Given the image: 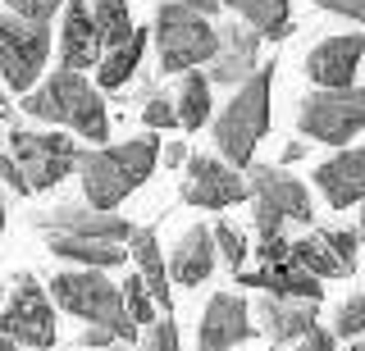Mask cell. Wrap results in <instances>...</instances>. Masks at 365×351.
Wrapping results in <instances>:
<instances>
[{
    "label": "cell",
    "instance_id": "6da1fadb",
    "mask_svg": "<svg viewBox=\"0 0 365 351\" xmlns=\"http://www.w3.org/2000/svg\"><path fill=\"white\" fill-rule=\"evenodd\" d=\"M155 137H133L119 146H96V151L78 155V174H83V197L91 210H119L137 187L151 178L155 169Z\"/></svg>",
    "mask_w": 365,
    "mask_h": 351
},
{
    "label": "cell",
    "instance_id": "7a4b0ae2",
    "mask_svg": "<svg viewBox=\"0 0 365 351\" xmlns=\"http://www.w3.org/2000/svg\"><path fill=\"white\" fill-rule=\"evenodd\" d=\"M23 110L41 123H60V128L83 132L87 142H106L110 137V115H106V100L101 92L87 83L83 73L60 69L46 78V87L23 96Z\"/></svg>",
    "mask_w": 365,
    "mask_h": 351
},
{
    "label": "cell",
    "instance_id": "3957f363",
    "mask_svg": "<svg viewBox=\"0 0 365 351\" xmlns=\"http://www.w3.org/2000/svg\"><path fill=\"white\" fill-rule=\"evenodd\" d=\"M269 96H274V64L256 69L233 92V100L215 115V146H220L224 164L251 169L256 142L265 137V128H269Z\"/></svg>",
    "mask_w": 365,
    "mask_h": 351
},
{
    "label": "cell",
    "instance_id": "277c9868",
    "mask_svg": "<svg viewBox=\"0 0 365 351\" xmlns=\"http://www.w3.org/2000/svg\"><path fill=\"white\" fill-rule=\"evenodd\" d=\"M51 297L60 301L68 315H78V320L110 328L119 342H133V337L142 333V328L133 324L128 305H123L119 283H110L101 269H64V274H55L51 278Z\"/></svg>",
    "mask_w": 365,
    "mask_h": 351
},
{
    "label": "cell",
    "instance_id": "5b68a950",
    "mask_svg": "<svg viewBox=\"0 0 365 351\" xmlns=\"http://www.w3.org/2000/svg\"><path fill=\"white\" fill-rule=\"evenodd\" d=\"M247 187H251V214H256L260 242L283 237L288 224H311L315 219V206H311L306 183H302V178H292V174H283V169L251 164L247 169Z\"/></svg>",
    "mask_w": 365,
    "mask_h": 351
},
{
    "label": "cell",
    "instance_id": "8992f818",
    "mask_svg": "<svg viewBox=\"0 0 365 351\" xmlns=\"http://www.w3.org/2000/svg\"><path fill=\"white\" fill-rule=\"evenodd\" d=\"M155 55H160V73H187L197 64H210L220 51V28L197 9L182 5H160L155 9Z\"/></svg>",
    "mask_w": 365,
    "mask_h": 351
},
{
    "label": "cell",
    "instance_id": "52a82bcc",
    "mask_svg": "<svg viewBox=\"0 0 365 351\" xmlns=\"http://www.w3.org/2000/svg\"><path fill=\"white\" fill-rule=\"evenodd\" d=\"M0 337L19 342L23 351L55 347V305L37 283V274H28V269L9 278V292L0 301Z\"/></svg>",
    "mask_w": 365,
    "mask_h": 351
},
{
    "label": "cell",
    "instance_id": "ba28073f",
    "mask_svg": "<svg viewBox=\"0 0 365 351\" xmlns=\"http://www.w3.org/2000/svg\"><path fill=\"white\" fill-rule=\"evenodd\" d=\"M297 128H302V137L324 142V146L351 142L356 132H365V87H342V92L302 96Z\"/></svg>",
    "mask_w": 365,
    "mask_h": 351
},
{
    "label": "cell",
    "instance_id": "9c48e42d",
    "mask_svg": "<svg viewBox=\"0 0 365 351\" xmlns=\"http://www.w3.org/2000/svg\"><path fill=\"white\" fill-rule=\"evenodd\" d=\"M9 155L19 160L23 178L32 192L60 187L68 174L78 169V142L64 132H32V128H9Z\"/></svg>",
    "mask_w": 365,
    "mask_h": 351
},
{
    "label": "cell",
    "instance_id": "30bf717a",
    "mask_svg": "<svg viewBox=\"0 0 365 351\" xmlns=\"http://www.w3.org/2000/svg\"><path fill=\"white\" fill-rule=\"evenodd\" d=\"M46 55H51V32L23 23L5 9L0 14V78H5L9 92H32L37 87Z\"/></svg>",
    "mask_w": 365,
    "mask_h": 351
},
{
    "label": "cell",
    "instance_id": "8fae6325",
    "mask_svg": "<svg viewBox=\"0 0 365 351\" xmlns=\"http://www.w3.org/2000/svg\"><path fill=\"white\" fill-rule=\"evenodd\" d=\"M182 201L187 206H201V210H228L237 201L251 197L247 178L237 174L233 164H224L220 155H192L187 160V178H182Z\"/></svg>",
    "mask_w": 365,
    "mask_h": 351
},
{
    "label": "cell",
    "instance_id": "7c38bea8",
    "mask_svg": "<svg viewBox=\"0 0 365 351\" xmlns=\"http://www.w3.org/2000/svg\"><path fill=\"white\" fill-rule=\"evenodd\" d=\"M37 229L46 237H87V242H128L133 224L114 210H91V206H55L51 214H37Z\"/></svg>",
    "mask_w": 365,
    "mask_h": 351
},
{
    "label": "cell",
    "instance_id": "4fadbf2b",
    "mask_svg": "<svg viewBox=\"0 0 365 351\" xmlns=\"http://www.w3.org/2000/svg\"><path fill=\"white\" fill-rule=\"evenodd\" d=\"M365 55V37L361 32H342V37H324L319 46H311L306 55V78L319 92H342V87H356L351 78L361 69Z\"/></svg>",
    "mask_w": 365,
    "mask_h": 351
},
{
    "label": "cell",
    "instance_id": "5bb4252c",
    "mask_svg": "<svg viewBox=\"0 0 365 351\" xmlns=\"http://www.w3.org/2000/svg\"><path fill=\"white\" fill-rule=\"evenodd\" d=\"M251 333H256V324H251L247 297H237V292H215V297L205 301V315H201V328H197L201 351H233V347H242Z\"/></svg>",
    "mask_w": 365,
    "mask_h": 351
},
{
    "label": "cell",
    "instance_id": "9a60e30c",
    "mask_svg": "<svg viewBox=\"0 0 365 351\" xmlns=\"http://www.w3.org/2000/svg\"><path fill=\"white\" fill-rule=\"evenodd\" d=\"M260 32L256 28H247V23H228L220 28V51H215V60H210V87L220 83V87H242L251 73L260 69Z\"/></svg>",
    "mask_w": 365,
    "mask_h": 351
},
{
    "label": "cell",
    "instance_id": "2e32d148",
    "mask_svg": "<svg viewBox=\"0 0 365 351\" xmlns=\"http://www.w3.org/2000/svg\"><path fill=\"white\" fill-rule=\"evenodd\" d=\"M315 187L324 192V201L334 210L365 206V146H351V151L329 155V160L315 169Z\"/></svg>",
    "mask_w": 365,
    "mask_h": 351
},
{
    "label": "cell",
    "instance_id": "e0dca14e",
    "mask_svg": "<svg viewBox=\"0 0 365 351\" xmlns=\"http://www.w3.org/2000/svg\"><path fill=\"white\" fill-rule=\"evenodd\" d=\"M101 51H106V46H101L91 5H87V0H68V5H64V28H60V60H64V69H73V73L96 69Z\"/></svg>",
    "mask_w": 365,
    "mask_h": 351
},
{
    "label": "cell",
    "instance_id": "ac0fdd59",
    "mask_svg": "<svg viewBox=\"0 0 365 351\" xmlns=\"http://www.w3.org/2000/svg\"><path fill=\"white\" fill-rule=\"evenodd\" d=\"M215 265H220L215 229H205V224H192V229L174 242V251H169V283H182V288H192V283H205V278L215 274Z\"/></svg>",
    "mask_w": 365,
    "mask_h": 351
},
{
    "label": "cell",
    "instance_id": "d6986e66",
    "mask_svg": "<svg viewBox=\"0 0 365 351\" xmlns=\"http://www.w3.org/2000/svg\"><path fill=\"white\" fill-rule=\"evenodd\" d=\"M242 283H247V288H260L265 297H279V301H311V305H319V297H324L319 278L306 274L292 256L274 260V265H260L256 274H242Z\"/></svg>",
    "mask_w": 365,
    "mask_h": 351
},
{
    "label": "cell",
    "instance_id": "ffe728a7",
    "mask_svg": "<svg viewBox=\"0 0 365 351\" xmlns=\"http://www.w3.org/2000/svg\"><path fill=\"white\" fill-rule=\"evenodd\" d=\"M256 328H265V337L269 342H302L311 328H319V320H315V305L311 301H279V297H260L256 301Z\"/></svg>",
    "mask_w": 365,
    "mask_h": 351
},
{
    "label": "cell",
    "instance_id": "44dd1931",
    "mask_svg": "<svg viewBox=\"0 0 365 351\" xmlns=\"http://www.w3.org/2000/svg\"><path fill=\"white\" fill-rule=\"evenodd\" d=\"M128 256L137 260V274H142L146 292H151V301L169 310V301H174V288H169V260L160 256L155 229H133V237H128Z\"/></svg>",
    "mask_w": 365,
    "mask_h": 351
},
{
    "label": "cell",
    "instance_id": "7402d4cb",
    "mask_svg": "<svg viewBox=\"0 0 365 351\" xmlns=\"http://www.w3.org/2000/svg\"><path fill=\"white\" fill-rule=\"evenodd\" d=\"M220 5L237 9L242 23L256 28L260 37H269V41L292 37V9H288V0H220Z\"/></svg>",
    "mask_w": 365,
    "mask_h": 351
},
{
    "label": "cell",
    "instance_id": "603a6c76",
    "mask_svg": "<svg viewBox=\"0 0 365 351\" xmlns=\"http://www.w3.org/2000/svg\"><path fill=\"white\" fill-rule=\"evenodd\" d=\"M46 251L60 256V260H73L83 269H110L128 256L123 242H87V237H46Z\"/></svg>",
    "mask_w": 365,
    "mask_h": 351
},
{
    "label": "cell",
    "instance_id": "cb8c5ba5",
    "mask_svg": "<svg viewBox=\"0 0 365 351\" xmlns=\"http://www.w3.org/2000/svg\"><path fill=\"white\" fill-rule=\"evenodd\" d=\"M146 32L151 28H133V37L123 41V46H114L101 55V64H96V78H101V87H123L128 78L137 73V64H142V55H146Z\"/></svg>",
    "mask_w": 365,
    "mask_h": 351
},
{
    "label": "cell",
    "instance_id": "d4e9b609",
    "mask_svg": "<svg viewBox=\"0 0 365 351\" xmlns=\"http://www.w3.org/2000/svg\"><path fill=\"white\" fill-rule=\"evenodd\" d=\"M292 260L306 269V274H315L319 283H324V278H347V274H351V269H347V265H342V260L324 246V237H319V233L302 237V242H292Z\"/></svg>",
    "mask_w": 365,
    "mask_h": 351
},
{
    "label": "cell",
    "instance_id": "484cf974",
    "mask_svg": "<svg viewBox=\"0 0 365 351\" xmlns=\"http://www.w3.org/2000/svg\"><path fill=\"white\" fill-rule=\"evenodd\" d=\"M91 19H96L101 32V46L114 51L133 37V14H128V0H91Z\"/></svg>",
    "mask_w": 365,
    "mask_h": 351
},
{
    "label": "cell",
    "instance_id": "4316f807",
    "mask_svg": "<svg viewBox=\"0 0 365 351\" xmlns=\"http://www.w3.org/2000/svg\"><path fill=\"white\" fill-rule=\"evenodd\" d=\"M174 105H178V123H182V128H201V123L210 119V78L192 69L187 78H182Z\"/></svg>",
    "mask_w": 365,
    "mask_h": 351
},
{
    "label": "cell",
    "instance_id": "83f0119b",
    "mask_svg": "<svg viewBox=\"0 0 365 351\" xmlns=\"http://www.w3.org/2000/svg\"><path fill=\"white\" fill-rule=\"evenodd\" d=\"M119 292H123V305H128L133 324H137V328H151V324H155V301H151V292H146L142 274L123 278V283H119Z\"/></svg>",
    "mask_w": 365,
    "mask_h": 351
},
{
    "label": "cell",
    "instance_id": "f1b7e54d",
    "mask_svg": "<svg viewBox=\"0 0 365 351\" xmlns=\"http://www.w3.org/2000/svg\"><path fill=\"white\" fill-rule=\"evenodd\" d=\"M64 5L68 0H9V14L32 23V28H51V19L64 14Z\"/></svg>",
    "mask_w": 365,
    "mask_h": 351
},
{
    "label": "cell",
    "instance_id": "f546056e",
    "mask_svg": "<svg viewBox=\"0 0 365 351\" xmlns=\"http://www.w3.org/2000/svg\"><path fill=\"white\" fill-rule=\"evenodd\" d=\"M334 337H365V292H356V297H347L338 305V320H334Z\"/></svg>",
    "mask_w": 365,
    "mask_h": 351
},
{
    "label": "cell",
    "instance_id": "4dcf8cb0",
    "mask_svg": "<svg viewBox=\"0 0 365 351\" xmlns=\"http://www.w3.org/2000/svg\"><path fill=\"white\" fill-rule=\"evenodd\" d=\"M324 246L334 251L347 269H356V251H361V233H347V229H319Z\"/></svg>",
    "mask_w": 365,
    "mask_h": 351
},
{
    "label": "cell",
    "instance_id": "1f68e13d",
    "mask_svg": "<svg viewBox=\"0 0 365 351\" xmlns=\"http://www.w3.org/2000/svg\"><path fill=\"white\" fill-rule=\"evenodd\" d=\"M215 246H220V260H228V269H237L242 265V256H247V237L233 229V224H220V229H215Z\"/></svg>",
    "mask_w": 365,
    "mask_h": 351
},
{
    "label": "cell",
    "instance_id": "d6a6232c",
    "mask_svg": "<svg viewBox=\"0 0 365 351\" xmlns=\"http://www.w3.org/2000/svg\"><path fill=\"white\" fill-rule=\"evenodd\" d=\"M142 351H182L178 347V324L169 320V315L155 320L151 328H146V337H142Z\"/></svg>",
    "mask_w": 365,
    "mask_h": 351
},
{
    "label": "cell",
    "instance_id": "836d02e7",
    "mask_svg": "<svg viewBox=\"0 0 365 351\" xmlns=\"http://www.w3.org/2000/svg\"><path fill=\"white\" fill-rule=\"evenodd\" d=\"M142 119H146V128H174V123H178V105L169 96H151L142 105Z\"/></svg>",
    "mask_w": 365,
    "mask_h": 351
},
{
    "label": "cell",
    "instance_id": "e575fe53",
    "mask_svg": "<svg viewBox=\"0 0 365 351\" xmlns=\"http://www.w3.org/2000/svg\"><path fill=\"white\" fill-rule=\"evenodd\" d=\"M0 183H9V192H32L28 187V178H23V169H19V160L0 146Z\"/></svg>",
    "mask_w": 365,
    "mask_h": 351
},
{
    "label": "cell",
    "instance_id": "d590c367",
    "mask_svg": "<svg viewBox=\"0 0 365 351\" xmlns=\"http://www.w3.org/2000/svg\"><path fill=\"white\" fill-rule=\"evenodd\" d=\"M315 9H329V14H342V19H356L365 23V0H311Z\"/></svg>",
    "mask_w": 365,
    "mask_h": 351
},
{
    "label": "cell",
    "instance_id": "8d00e7d4",
    "mask_svg": "<svg viewBox=\"0 0 365 351\" xmlns=\"http://www.w3.org/2000/svg\"><path fill=\"white\" fill-rule=\"evenodd\" d=\"M292 351H338V337H334V328H311Z\"/></svg>",
    "mask_w": 365,
    "mask_h": 351
},
{
    "label": "cell",
    "instance_id": "74e56055",
    "mask_svg": "<svg viewBox=\"0 0 365 351\" xmlns=\"http://www.w3.org/2000/svg\"><path fill=\"white\" fill-rule=\"evenodd\" d=\"M160 160H165L169 169H182V164H187V146H182V142H165V146H160Z\"/></svg>",
    "mask_w": 365,
    "mask_h": 351
},
{
    "label": "cell",
    "instance_id": "f35d334b",
    "mask_svg": "<svg viewBox=\"0 0 365 351\" xmlns=\"http://www.w3.org/2000/svg\"><path fill=\"white\" fill-rule=\"evenodd\" d=\"M160 5H182V9H197V14L210 19L215 9H220V0H160Z\"/></svg>",
    "mask_w": 365,
    "mask_h": 351
},
{
    "label": "cell",
    "instance_id": "ab89813d",
    "mask_svg": "<svg viewBox=\"0 0 365 351\" xmlns=\"http://www.w3.org/2000/svg\"><path fill=\"white\" fill-rule=\"evenodd\" d=\"M302 155H306V142H288V146H283V164L302 160Z\"/></svg>",
    "mask_w": 365,
    "mask_h": 351
},
{
    "label": "cell",
    "instance_id": "60d3db41",
    "mask_svg": "<svg viewBox=\"0 0 365 351\" xmlns=\"http://www.w3.org/2000/svg\"><path fill=\"white\" fill-rule=\"evenodd\" d=\"M9 119V96H0V123Z\"/></svg>",
    "mask_w": 365,
    "mask_h": 351
},
{
    "label": "cell",
    "instance_id": "b9f144b4",
    "mask_svg": "<svg viewBox=\"0 0 365 351\" xmlns=\"http://www.w3.org/2000/svg\"><path fill=\"white\" fill-rule=\"evenodd\" d=\"M0 351H23L19 342H9V337H0Z\"/></svg>",
    "mask_w": 365,
    "mask_h": 351
},
{
    "label": "cell",
    "instance_id": "7bdbcfd3",
    "mask_svg": "<svg viewBox=\"0 0 365 351\" xmlns=\"http://www.w3.org/2000/svg\"><path fill=\"white\" fill-rule=\"evenodd\" d=\"M361 251H365V206H361Z\"/></svg>",
    "mask_w": 365,
    "mask_h": 351
},
{
    "label": "cell",
    "instance_id": "ee69618b",
    "mask_svg": "<svg viewBox=\"0 0 365 351\" xmlns=\"http://www.w3.org/2000/svg\"><path fill=\"white\" fill-rule=\"evenodd\" d=\"M347 351H365V337H356V342H351V347H347Z\"/></svg>",
    "mask_w": 365,
    "mask_h": 351
},
{
    "label": "cell",
    "instance_id": "f6af8a7d",
    "mask_svg": "<svg viewBox=\"0 0 365 351\" xmlns=\"http://www.w3.org/2000/svg\"><path fill=\"white\" fill-rule=\"evenodd\" d=\"M0 229H5V201H0Z\"/></svg>",
    "mask_w": 365,
    "mask_h": 351
},
{
    "label": "cell",
    "instance_id": "bcb514c9",
    "mask_svg": "<svg viewBox=\"0 0 365 351\" xmlns=\"http://www.w3.org/2000/svg\"><path fill=\"white\" fill-rule=\"evenodd\" d=\"M78 351H87V347H78ZM106 351H123V347H106Z\"/></svg>",
    "mask_w": 365,
    "mask_h": 351
}]
</instances>
